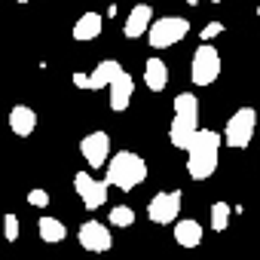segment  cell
<instances>
[{"mask_svg": "<svg viewBox=\"0 0 260 260\" xmlns=\"http://www.w3.org/2000/svg\"><path fill=\"white\" fill-rule=\"evenodd\" d=\"M220 144H223V135H217L214 128H199L196 132V138L187 147V175L193 181H205L217 172Z\"/></svg>", "mask_w": 260, "mask_h": 260, "instance_id": "1", "label": "cell"}, {"mask_svg": "<svg viewBox=\"0 0 260 260\" xmlns=\"http://www.w3.org/2000/svg\"><path fill=\"white\" fill-rule=\"evenodd\" d=\"M196 132H199V98L193 92H181L175 98V113L169 122V141H172V147L187 153Z\"/></svg>", "mask_w": 260, "mask_h": 260, "instance_id": "2", "label": "cell"}, {"mask_svg": "<svg viewBox=\"0 0 260 260\" xmlns=\"http://www.w3.org/2000/svg\"><path fill=\"white\" fill-rule=\"evenodd\" d=\"M147 181V162L132 153V150H119L107 159V184L128 193V190H135Z\"/></svg>", "mask_w": 260, "mask_h": 260, "instance_id": "3", "label": "cell"}, {"mask_svg": "<svg viewBox=\"0 0 260 260\" xmlns=\"http://www.w3.org/2000/svg\"><path fill=\"white\" fill-rule=\"evenodd\" d=\"M190 34V22L184 16H159L153 19L150 31H147V43L153 49H169L175 43H181Z\"/></svg>", "mask_w": 260, "mask_h": 260, "instance_id": "4", "label": "cell"}, {"mask_svg": "<svg viewBox=\"0 0 260 260\" xmlns=\"http://www.w3.org/2000/svg\"><path fill=\"white\" fill-rule=\"evenodd\" d=\"M254 132H257V110H254V107H239V110L226 119V125H223V141H226L233 150H245V147L251 144Z\"/></svg>", "mask_w": 260, "mask_h": 260, "instance_id": "5", "label": "cell"}, {"mask_svg": "<svg viewBox=\"0 0 260 260\" xmlns=\"http://www.w3.org/2000/svg\"><path fill=\"white\" fill-rule=\"evenodd\" d=\"M220 52L214 49V46H208V40L193 52V64H190V80L196 83V86H211V83H217V77H220Z\"/></svg>", "mask_w": 260, "mask_h": 260, "instance_id": "6", "label": "cell"}, {"mask_svg": "<svg viewBox=\"0 0 260 260\" xmlns=\"http://www.w3.org/2000/svg\"><path fill=\"white\" fill-rule=\"evenodd\" d=\"M122 71V64L116 61V58H104V61H98L95 64V71L92 74H83V71H74V86L77 89H89V92H101V89H110V83H113V77Z\"/></svg>", "mask_w": 260, "mask_h": 260, "instance_id": "7", "label": "cell"}, {"mask_svg": "<svg viewBox=\"0 0 260 260\" xmlns=\"http://www.w3.org/2000/svg\"><path fill=\"white\" fill-rule=\"evenodd\" d=\"M181 202H184V193H181V190L156 193V196L147 202V217H150V223H159V226L175 223L178 214H181Z\"/></svg>", "mask_w": 260, "mask_h": 260, "instance_id": "8", "label": "cell"}, {"mask_svg": "<svg viewBox=\"0 0 260 260\" xmlns=\"http://www.w3.org/2000/svg\"><path fill=\"white\" fill-rule=\"evenodd\" d=\"M107 178L104 181H98V178H92V175H86V172H77L74 175V190H77V196H80V202L89 208V211H98L104 202H107Z\"/></svg>", "mask_w": 260, "mask_h": 260, "instance_id": "9", "label": "cell"}, {"mask_svg": "<svg viewBox=\"0 0 260 260\" xmlns=\"http://www.w3.org/2000/svg\"><path fill=\"white\" fill-rule=\"evenodd\" d=\"M80 156L86 159L89 169H107V159H110V138H107V132H89L80 141Z\"/></svg>", "mask_w": 260, "mask_h": 260, "instance_id": "10", "label": "cell"}, {"mask_svg": "<svg viewBox=\"0 0 260 260\" xmlns=\"http://www.w3.org/2000/svg\"><path fill=\"white\" fill-rule=\"evenodd\" d=\"M77 239H80V245H83L86 251H92V254H104V251L113 248V236H110V230H107L101 220H86V223L77 230Z\"/></svg>", "mask_w": 260, "mask_h": 260, "instance_id": "11", "label": "cell"}, {"mask_svg": "<svg viewBox=\"0 0 260 260\" xmlns=\"http://www.w3.org/2000/svg\"><path fill=\"white\" fill-rule=\"evenodd\" d=\"M150 25H153V10L147 4H135L132 13H128V19H125V25H122V34L128 40H138V37H144L150 31Z\"/></svg>", "mask_w": 260, "mask_h": 260, "instance_id": "12", "label": "cell"}, {"mask_svg": "<svg viewBox=\"0 0 260 260\" xmlns=\"http://www.w3.org/2000/svg\"><path fill=\"white\" fill-rule=\"evenodd\" d=\"M132 92H135V80L128 71H119L110 83V110L113 113H122L128 107V101H132Z\"/></svg>", "mask_w": 260, "mask_h": 260, "instance_id": "13", "label": "cell"}, {"mask_svg": "<svg viewBox=\"0 0 260 260\" xmlns=\"http://www.w3.org/2000/svg\"><path fill=\"white\" fill-rule=\"evenodd\" d=\"M172 236H175V242L181 248H196L202 242V223L196 217H184V220L178 217L175 226H172Z\"/></svg>", "mask_w": 260, "mask_h": 260, "instance_id": "14", "label": "cell"}, {"mask_svg": "<svg viewBox=\"0 0 260 260\" xmlns=\"http://www.w3.org/2000/svg\"><path fill=\"white\" fill-rule=\"evenodd\" d=\"M10 128H13V135L28 138L34 128H37V113H34V107H28V104H16V107L10 110Z\"/></svg>", "mask_w": 260, "mask_h": 260, "instance_id": "15", "label": "cell"}, {"mask_svg": "<svg viewBox=\"0 0 260 260\" xmlns=\"http://www.w3.org/2000/svg\"><path fill=\"white\" fill-rule=\"evenodd\" d=\"M101 28H104V16H101V13H83V16L74 22L71 37H74L77 43H86V40H95V37L101 34Z\"/></svg>", "mask_w": 260, "mask_h": 260, "instance_id": "16", "label": "cell"}, {"mask_svg": "<svg viewBox=\"0 0 260 260\" xmlns=\"http://www.w3.org/2000/svg\"><path fill=\"white\" fill-rule=\"evenodd\" d=\"M144 86H147L150 92H162V89L169 86V64H166L159 55L147 58V64H144Z\"/></svg>", "mask_w": 260, "mask_h": 260, "instance_id": "17", "label": "cell"}, {"mask_svg": "<svg viewBox=\"0 0 260 260\" xmlns=\"http://www.w3.org/2000/svg\"><path fill=\"white\" fill-rule=\"evenodd\" d=\"M37 233H40V239L46 242V245H55V242H64V236H68V226L58 220V217H40L37 220Z\"/></svg>", "mask_w": 260, "mask_h": 260, "instance_id": "18", "label": "cell"}, {"mask_svg": "<svg viewBox=\"0 0 260 260\" xmlns=\"http://www.w3.org/2000/svg\"><path fill=\"white\" fill-rule=\"evenodd\" d=\"M107 223L110 226H135V211L128 208V205H113L110 208V214H107Z\"/></svg>", "mask_w": 260, "mask_h": 260, "instance_id": "19", "label": "cell"}, {"mask_svg": "<svg viewBox=\"0 0 260 260\" xmlns=\"http://www.w3.org/2000/svg\"><path fill=\"white\" fill-rule=\"evenodd\" d=\"M230 214H233V208L226 202H211V230L214 233H223L226 223H230Z\"/></svg>", "mask_w": 260, "mask_h": 260, "instance_id": "20", "label": "cell"}, {"mask_svg": "<svg viewBox=\"0 0 260 260\" xmlns=\"http://www.w3.org/2000/svg\"><path fill=\"white\" fill-rule=\"evenodd\" d=\"M4 236H7V242L19 239V217L16 214H4Z\"/></svg>", "mask_w": 260, "mask_h": 260, "instance_id": "21", "label": "cell"}, {"mask_svg": "<svg viewBox=\"0 0 260 260\" xmlns=\"http://www.w3.org/2000/svg\"><path fill=\"white\" fill-rule=\"evenodd\" d=\"M28 205H34V208H46V205H49V193H46L43 187L31 190V193H28Z\"/></svg>", "mask_w": 260, "mask_h": 260, "instance_id": "22", "label": "cell"}, {"mask_svg": "<svg viewBox=\"0 0 260 260\" xmlns=\"http://www.w3.org/2000/svg\"><path fill=\"white\" fill-rule=\"evenodd\" d=\"M217 34H223V25H220V22H208L205 31H202V40H214Z\"/></svg>", "mask_w": 260, "mask_h": 260, "instance_id": "23", "label": "cell"}, {"mask_svg": "<svg viewBox=\"0 0 260 260\" xmlns=\"http://www.w3.org/2000/svg\"><path fill=\"white\" fill-rule=\"evenodd\" d=\"M257 19H260V0H257Z\"/></svg>", "mask_w": 260, "mask_h": 260, "instance_id": "24", "label": "cell"}, {"mask_svg": "<svg viewBox=\"0 0 260 260\" xmlns=\"http://www.w3.org/2000/svg\"><path fill=\"white\" fill-rule=\"evenodd\" d=\"M208 4H223V0H208Z\"/></svg>", "mask_w": 260, "mask_h": 260, "instance_id": "25", "label": "cell"}, {"mask_svg": "<svg viewBox=\"0 0 260 260\" xmlns=\"http://www.w3.org/2000/svg\"><path fill=\"white\" fill-rule=\"evenodd\" d=\"M16 4H31V0H16Z\"/></svg>", "mask_w": 260, "mask_h": 260, "instance_id": "26", "label": "cell"}]
</instances>
